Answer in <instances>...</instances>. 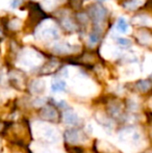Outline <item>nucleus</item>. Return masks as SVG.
Returning a JSON list of instances; mask_svg holds the SVG:
<instances>
[{"label":"nucleus","mask_w":152,"mask_h":153,"mask_svg":"<svg viewBox=\"0 0 152 153\" xmlns=\"http://www.w3.org/2000/svg\"><path fill=\"white\" fill-rule=\"evenodd\" d=\"M91 13H92V16H93L94 21H95V25H96V27H97L98 25H99V23L102 22V21L104 20V18H105L106 10H105V8L102 7V6L95 5L91 8Z\"/></svg>","instance_id":"obj_1"},{"label":"nucleus","mask_w":152,"mask_h":153,"mask_svg":"<svg viewBox=\"0 0 152 153\" xmlns=\"http://www.w3.org/2000/svg\"><path fill=\"white\" fill-rule=\"evenodd\" d=\"M81 132L77 129H70V130H67L65 133V137L67 140V142L72 144H77L81 141Z\"/></svg>","instance_id":"obj_2"},{"label":"nucleus","mask_w":152,"mask_h":153,"mask_svg":"<svg viewBox=\"0 0 152 153\" xmlns=\"http://www.w3.org/2000/svg\"><path fill=\"white\" fill-rule=\"evenodd\" d=\"M64 121L68 125H76V124H78L79 119H78V117H77L76 113H74L71 109H68V111H66L65 114H64Z\"/></svg>","instance_id":"obj_3"},{"label":"nucleus","mask_w":152,"mask_h":153,"mask_svg":"<svg viewBox=\"0 0 152 153\" xmlns=\"http://www.w3.org/2000/svg\"><path fill=\"white\" fill-rule=\"evenodd\" d=\"M42 117L46 120H56L57 119V111L53 107L46 106L42 111Z\"/></svg>","instance_id":"obj_4"},{"label":"nucleus","mask_w":152,"mask_h":153,"mask_svg":"<svg viewBox=\"0 0 152 153\" xmlns=\"http://www.w3.org/2000/svg\"><path fill=\"white\" fill-rule=\"evenodd\" d=\"M51 90L53 92H61L66 90V82L63 80H56L51 85Z\"/></svg>","instance_id":"obj_5"},{"label":"nucleus","mask_w":152,"mask_h":153,"mask_svg":"<svg viewBox=\"0 0 152 153\" xmlns=\"http://www.w3.org/2000/svg\"><path fill=\"white\" fill-rule=\"evenodd\" d=\"M117 29L120 30L121 32H126V30L128 29V24L126 22V20L124 18H119L118 20V23H117Z\"/></svg>","instance_id":"obj_6"},{"label":"nucleus","mask_w":152,"mask_h":153,"mask_svg":"<svg viewBox=\"0 0 152 153\" xmlns=\"http://www.w3.org/2000/svg\"><path fill=\"white\" fill-rule=\"evenodd\" d=\"M55 51H57L59 53H68L71 51V46L68 44H61L55 46Z\"/></svg>","instance_id":"obj_7"},{"label":"nucleus","mask_w":152,"mask_h":153,"mask_svg":"<svg viewBox=\"0 0 152 153\" xmlns=\"http://www.w3.org/2000/svg\"><path fill=\"white\" fill-rule=\"evenodd\" d=\"M150 87H151V83H150V81H148V80H142L138 83V88L142 92H146L147 90L150 89Z\"/></svg>","instance_id":"obj_8"},{"label":"nucleus","mask_w":152,"mask_h":153,"mask_svg":"<svg viewBox=\"0 0 152 153\" xmlns=\"http://www.w3.org/2000/svg\"><path fill=\"white\" fill-rule=\"evenodd\" d=\"M63 25L67 30H74V29L76 28L75 24H74L70 19H65V20H63Z\"/></svg>","instance_id":"obj_9"},{"label":"nucleus","mask_w":152,"mask_h":153,"mask_svg":"<svg viewBox=\"0 0 152 153\" xmlns=\"http://www.w3.org/2000/svg\"><path fill=\"white\" fill-rule=\"evenodd\" d=\"M90 44L91 45H96L99 41V33L98 32H93V33L90 34Z\"/></svg>","instance_id":"obj_10"},{"label":"nucleus","mask_w":152,"mask_h":153,"mask_svg":"<svg viewBox=\"0 0 152 153\" xmlns=\"http://www.w3.org/2000/svg\"><path fill=\"white\" fill-rule=\"evenodd\" d=\"M140 0H132V1H129L128 3L125 4V7L127 8H130V10H134V8H136L139 5H140Z\"/></svg>","instance_id":"obj_11"},{"label":"nucleus","mask_w":152,"mask_h":153,"mask_svg":"<svg viewBox=\"0 0 152 153\" xmlns=\"http://www.w3.org/2000/svg\"><path fill=\"white\" fill-rule=\"evenodd\" d=\"M117 42H118V44L123 45V46H127V45L130 44V41L129 40H127V39H123V38H118L117 39Z\"/></svg>","instance_id":"obj_12"},{"label":"nucleus","mask_w":152,"mask_h":153,"mask_svg":"<svg viewBox=\"0 0 152 153\" xmlns=\"http://www.w3.org/2000/svg\"><path fill=\"white\" fill-rule=\"evenodd\" d=\"M81 3H82V0H71V5L75 8L80 7Z\"/></svg>","instance_id":"obj_13"},{"label":"nucleus","mask_w":152,"mask_h":153,"mask_svg":"<svg viewBox=\"0 0 152 153\" xmlns=\"http://www.w3.org/2000/svg\"><path fill=\"white\" fill-rule=\"evenodd\" d=\"M20 4H21V0H13V2H12L13 7H17V6H19Z\"/></svg>","instance_id":"obj_14"},{"label":"nucleus","mask_w":152,"mask_h":153,"mask_svg":"<svg viewBox=\"0 0 152 153\" xmlns=\"http://www.w3.org/2000/svg\"><path fill=\"white\" fill-rule=\"evenodd\" d=\"M2 36V29H1V27H0V36Z\"/></svg>","instance_id":"obj_15"}]
</instances>
